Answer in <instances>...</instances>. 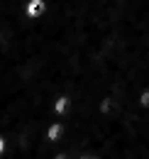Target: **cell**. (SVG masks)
I'll return each mask as SVG.
<instances>
[{"instance_id":"cell-1","label":"cell","mask_w":149,"mask_h":159,"mask_svg":"<svg viewBox=\"0 0 149 159\" xmlns=\"http://www.w3.org/2000/svg\"><path fill=\"white\" fill-rule=\"evenodd\" d=\"M42 10H44V0H32V2H29V7H27V12H29L32 17H34V15H39Z\"/></svg>"},{"instance_id":"cell-2","label":"cell","mask_w":149,"mask_h":159,"mask_svg":"<svg viewBox=\"0 0 149 159\" xmlns=\"http://www.w3.org/2000/svg\"><path fill=\"white\" fill-rule=\"evenodd\" d=\"M59 135H61V125H54L49 130V139H59Z\"/></svg>"},{"instance_id":"cell-3","label":"cell","mask_w":149,"mask_h":159,"mask_svg":"<svg viewBox=\"0 0 149 159\" xmlns=\"http://www.w3.org/2000/svg\"><path fill=\"white\" fill-rule=\"evenodd\" d=\"M66 105H69V98H59V103H56V113H64Z\"/></svg>"},{"instance_id":"cell-4","label":"cell","mask_w":149,"mask_h":159,"mask_svg":"<svg viewBox=\"0 0 149 159\" xmlns=\"http://www.w3.org/2000/svg\"><path fill=\"white\" fill-rule=\"evenodd\" d=\"M142 105H149V93H144V96H142Z\"/></svg>"}]
</instances>
